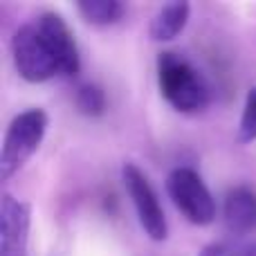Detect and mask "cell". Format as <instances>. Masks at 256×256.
Returning a JSON list of instances; mask_svg holds the SVG:
<instances>
[{
  "mask_svg": "<svg viewBox=\"0 0 256 256\" xmlns=\"http://www.w3.org/2000/svg\"><path fill=\"white\" fill-rule=\"evenodd\" d=\"M158 84L164 99L180 112H198L209 104V86L204 76L178 52L160 54Z\"/></svg>",
  "mask_w": 256,
  "mask_h": 256,
  "instance_id": "cell-1",
  "label": "cell"
},
{
  "mask_svg": "<svg viewBox=\"0 0 256 256\" xmlns=\"http://www.w3.org/2000/svg\"><path fill=\"white\" fill-rule=\"evenodd\" d=\"M12 54L18 74L30 84H43V81L61 74L56 56H54L50 43L45 40L40 27L36 25V20L30 25H22L14 34Z\"/></svg>",
  "mask_w": 256,
  "mask_h": 256,
  "instance_id": "cell-2",
  "label": "cell"
},
{
  "mask_svg": "<svg viewBox=\"0 0 256 256\" xmlns=\"http://www.w3.org/2000/svg\"><path fill=\"white\" fill-rule=\"evenodd\" d=\"M48 128V115L40 108H32L16 115L4 132L2 153H0V173L7 180L18 171L40 146Z\"/></svg>",
  "mask_w": 256,
  "mask_h": 256,
  "instance_id": "cell-3",
  "label": "cell"
},
{
  "mask_svg": "<svg viewBox=\"0 0 256 256\" xmlns=\"http://www.w3.org/2000/svg\"><path fill=\"white\" fill-rule=\"evenodd\" d=\"M166 191L182 216L194 225H209L216 218V202L194 168H173L166 178Z\"/></svg>",
  "mask_w": 256,
  "mask_h": 256,
  "instance_id": "cell-4",
  "label": "cell"
},
{
  "mask_svg": "<svg viewBox=\"0 0 256 256\" xmlns=\"http://www.w3.org/2000/svg\"><path fill=\"white\" fill-rule=\"evenodd\" d=\"M122 178H124V186L130 196L132 204H135L140 225L144 227V232L148 234V238L153 240H164L168 236L166 218L160 207V200L155 196L153 186H150L148 178L135 166V164H126L122 168Z\"/></svg>",
  "mask_w": 256,
  "mask_h": 256,
  "instance_id": "cell-5",
  "label": "cell"
},
{
  "mask_svg": "<svg viewBox=\"0 0 256 256\" xmlns=\"http://www.w3.org/2000/svg\"><path fill=\"white\" fill-rule=\"evenodd\" d=\"M30 238V207L4 194L0 204V256H25Z\"/></svg>",
  "mask_w": 256,
  "mask_h": 256,
  "instance_id": "cell-6",
  "label": "cell"
},
{
  "mask_svg": "<svg viewBox=\"0 0 256 256\" xmlns=\"http://www.w3.org/2000/svg\"><path fill=\"white\" fill-rule=\"evenodd\" d=\"M36 25L40 27L45 40L52 48L54 56L58 61V68H61V74L74 76L79 72V50H76L74 36H72V30L68 27V22L58 14L48 12L36 18Z\"/></svg>",
  "mask_w": 256,
  "mask_h": 256,
  "instance_id": "cell-7",
  "label": "cell"
},
{
  "mask_svg": "<svg viewBox=\"0 0 256 256\" xmlns=\"http://www.w3.org/2000/svg\"><path fill=\"white\" fill-rule=\"evenodd\" d=\"M225 225L234 234L256 230V194L248 186H234L225 196Z\"/></svg>",
  "mask_w": 256,
  "mask_h": 256,
  "instance_id": "cell-8",
  "label": "cell"
},
{
  "mask_svg": "<svg viewBox=\"0 0 256 256\" xmlns=\"http://www.w3.org/2000/svg\"><path fill=\"white\" fill-rule=\"evenodd\" d=\"M186 20H189V4L180 2V0H178V2H168L153 16L148 34L153 40L166 43V40H173L184 30Z\"/></svg>",
  "mask_w": 256,
  "mask_h": 256,
  "instance_id": "cell-9",
  "label": "cell"
},
{
  "mask_svg": "<svg viewBox=\"0 0 256 256\" xmlns=\"http://www.w3.org/2000/svg\"><path fill=\"white\" fill-rule=\"evenodd\" d=\"M76 9L92 25H112L124 14V4L117 0H81L76 2Z\"/></svg>",
  "mask_w": 256,
  "mask_h": 256,
  "instance_id": "cell-10",
  "label": "cell"
},
{
  "mask_svg": "<svg viewBox=\"0 0 256 256\" xmlns=\"http://www.w3.org/2000/svg\"><path fill=\"white\" fill-rule=\"evenodd\" d=\"M76 108L88 117H99L106 110V94H104V90L94 84L81 86L79 92H76Z\"/></svg>",
  "mask_w": 256,
  "mask_h": 256,
  "instance_id": "cell-11",
  "label": "cell"
},
{
  "mask_svg": "<svg viewBox=\"0 0 256 256\" xmlns=\"http://www.w3.org/2000/svg\"><path fill=\"white\" fill-rule=\"evenodd\" d=\"M238 140L243 144L256 140V88L250 90L248 99H245V108H243V117H240V126H238Z\"/></svg>",
  "mask_w": 256,
  "mask_h": 256,
  "instance_id": "cell-12",
  "label": "cell"
},
{
  "mask_svg": "<svg viewBox=\"0 0 256 256\" xmlns=\"http://www.w3.org/2000/svg\"><path fill=\"white\" fill-rule=\"evenodd\" d=\"M200 256H238V245L232 243H212L202 250Z\"/></svg>",
  "mask_w": 256,
  "mask_h": 256,
  "instance_id": "cell-13",
  "label": "cell"
},
{
  "mask_svg": "<svg viewBox=\"0 0 256 256\" xmlns=\"http://www.w3.org/2000/svg\"><path fill=\"white\" fill-rule=\"evenodd\" d=\"M238 256H256V243L238 245Z\"/></svg>",
  "mask_w": 256,
  "mask_h": 256,
  "instance_id": "cell-14",
  "label": "cell"
}]
</instances>
